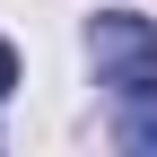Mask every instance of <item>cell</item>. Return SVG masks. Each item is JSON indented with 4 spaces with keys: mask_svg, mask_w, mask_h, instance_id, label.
<instances>
[{
    "mask_svg": "<svg viewBox=\"0 0 157 157\" xmlns=\"http://www.w3.org/2000/svg\"><path fill=\"white\" fill-rule=\"evenodd\" d=\"M9 87H17V52L0 44V96H9Z\"/></svg>",
    "mask_w": 157,
    "mask_h": 157,
    "instance_id": "3957f363",
    "label": "cell"
},
{
    "mask_svg": "<svg viewBox=\"0 0 157 157\" xmlns=\"http://www.w3.org/2000/svg\"><path fill=\"white\" fill-rule=\"evenodd\" d=\"M87 52H96V78H105V87H148V78H157V26L131 17V9L96 17Z\"/></svg>",
    "mask_w": 157,
    "mask_h": 157,
    "instance_id": "6da1fadb",
    "label": "cell"
},
{
    "mask_svg": "<svg viewBox=\"0 0 157 157\" xmlns=\"http://www.w3.org/2000/svg\"><path fill=\"white\" fill-rule=\"evenodd\" d=\"M113 140L140 148V157H157V78L148 87H113Z\"/></svg>",
    "mask_w": 157,
    "mask_h": 157,
    "instance_id": "7a4b0ae2",
    "label": "cell"
}]
</instances>
